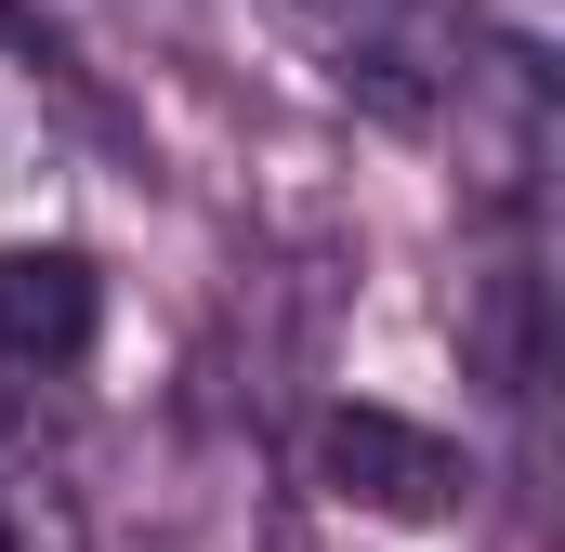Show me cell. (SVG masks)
<instances>
[{
    "mask_svg": "<svg viewBox=\"0 0 565 552\" xmlns=\"http://www.w3.org/2000/svg\"><path fill=\"white\" fill-rule=\"evenodd\" d=\"M316 487H329L342 513L434 527V513H460V447H447L434 421L382 408V395H342V408H316Z\"/></svg>",
    "mask_w": 565,
    "mask_h": 552,
    "instance_id": "6da1fadb",
    "label": "cell"
},
{
    "mask_svg": "<svg viewBox=\"0 0 565 552\" xmlns=\"http://www.w3.org/2000/svg\"><path fill=\"white\" fill-rule=\"evenodd\" d=\"M93 329H106L93 251H66V237H13V251H0V355H13V369H79Z\"/></svg>",
    "mask_w": 565,
    "mask_h": 552,
    "instance_id": "7a4b0ae2",
    "label": "cell"
},
{
    "mask_svg": "<svg viewBox=\"0 0 565 552\" xmlns=\"http://www.w3.org/2000/svg\"><path fill=\"white\" fill-rule=\"evenodd\" d=\"M0 552H13V527H0Z\"/></svg>",
    "mask_w": 565,
    "mask_h": 552,
    "instance_id": "3957f363",
    "label": "cell"
}]
</instances>
